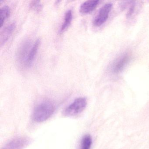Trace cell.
I'll list each match as a JSON object with an SVG mask.
<instances>
[{
  "label": "cell",
  "mask_w": 149,
  "mask_h": 149,
  "mask_svg": "<svg viewBox=\"0 0 149 149\" xmlns=\"http://www.w3.org/2000/svg\"><path fill=\"white\" fill-rule=\"evenodd\" d=\"M92 143L91 136L86 135L83 137L81 142L80 149H90Z\"/></svg>",
  "instance_id": "12"
},
{
  "label": "cell",
  "mask_w": 149,
  "mask_h": 149,
  "mask_svg": "<svg viewBox=\"0 0 149 149\" xmlns=\"http://www.w3.org/2000/svg\"><path fill=\"white\" fill-rule=\"evenodd\" d=\"M112 7L111 3H106L99 9L93 20V25L95 26H100L106 22Z\"/></svg>",
  "instance_id": "3"
},
{
  "label": "cell",
  "mask_w": 149,
  "mask_h": 149,
  "mask_svg": "<svg viewBox=\"0 0 149 149\" xmlns=\"http://www.w3.org/2000/svg\"><path fill=\"white\" fill-rule=\"evenodd\" d=\"M55 110L54 104L49 100L42 101L37 104L33 112V118L36 122L46 121L52 116Z\"/></svg>",
  "instance_id": "1"
},
{
  "label": "cell",
  "mask_w": 149,
  "mask_h": 149,
  "mask_svg": "<svg viewBox=\"0 0 149 149\" xmlns=\"http://www.w3.org/2000/svg\"><path fill=\"white\" fill-rule=\"evenodd\" d=\"M10 14V8L8 6L2 7L0 10V26H2Z\"/></svg>",
  "instance_id": "11"
},
{
  "label": "cell",
  "mask_w": 149,
  "mask_h": 149,
  "mask_svg": "<svg viewBox=\"0 0 149 149\" xmlns=\"http://www.w3.org/2000/svg\"><path fill=\"white\" fill-rule=\"evenodd\" d=\"M31 139L27 137H18L11 140L1 149H23L29 145Z\"/></svg>",
  "instance_id": "4"
},
{
  "label": "cell",
  "mask_w": 149,
  "mask_h": 149,
  "mask_svg": "<svg viewBox=\"0 0 149 149\" xmlns=\"http://www.w3.org/2000/svg\"><path fill=\"white\" fill-rule=\"evenodd\" d=\"M30 7L35 12L39 13L42 10V5L40 1H34L30 3Z\"/></svg>",
  "instance_id": "13"
},
{
  "label": "cell",
  "mask_w": 149,
  "mask_h": 149,
  "mask_svg": "<svg viewBox=\"0 0 149 149\" xmlns=\"http://www.w3.org/2000/svg\"><path fill=\"white\" fill-rule=\"evenodd\" d=\"M87 104V100L84 97L77 98L65 109L64 115L68 117L77 116L84 110Z\"/></svg>",
  "instance_id": "2"
},
{
  "label": "cell",
  "mask_w": 149,
  "mask_h": 149,
  "mask_svg": "<svg viewBox=\"0 0 149 149\" xmlns=\"http://www.w3.org/2000/svg\"><path fill=\"white\" fill-rule=\"evenodd\" d=\"M72 19H73L72 11V10L70 9L65 13L64 17V22L60 29V33H63L68 29V28L71 24Z\"/></svg>",
  "instance_id": "10"
},
{
  "label": "cell",
  "mask_w": 149,
  "mask_h": 149,
  "mask_svg": "<svg viewBox=\"0 0 149 149\" xmlns=\"http://www.w3.org/2000/svg\"><path fill=\"white\" fill-rule=\"evenodd\" d=\"M99 1L98 0H90L84 2L80 7V13L83 14L89 13L95 9Z\"/></svg>",
  "instance_id": "7"
},
{
  "label": "cell",
  "mask_w": 149,
  "mask_h": 149,
  "mask_svg": "<svg viewBox=\"0 0 149 149\" xmlns=\"http://www.w3.org/2000/svg\"><path fill=\"white\" fill-rule=\"evenodd\" d=\"M30 42L26 41L21 46L18 53V58L21 63L25 64L29 52L30 50Z\"/></svg>",
  "instance_id": "8"
},
{
  "label": "cell",
  "mask_w": 149,
  "mask_h": 149,
  "mask_svg": "<svg viewBox=\"0 0 149 149\" xmlns=\"http://www.w3.org/2000/svg\"><path fill=\"white\" fill-rule=\"evenodd\" d=\"M130 55L127 53L122 55L114 61L111 67V70L112 73L117 74L121 72L129 62Z\"/></svg>",
  "instance_id": "5"
},
{
  "label": "cell",
  "mask_w": 149,
  "mask_h": 149,
  "mask_svg": "<svg viewBox=\"0 0 149 149\" xmlns=\"http://www.w3.org/2000/svg\"><path fill=\"white\" fill-rule=\"evenodd\" d=\"M15 28V22H13L8 25L4 29L1 36V40H0L1 45H3L7 41Z\"/></svg>",
  "instance_id": "9"
},
{
  "label": "cell",
  "mask_w": 149,
  "mask_h": 149,
  "mask_svg": "<svg viewBox=\"0 0 149 149\" xmlns=\"http://www.w3.org/2000/svg\"><path fill=\"white\" fill-rule=\"evenodd\" d=\"M40 44V40L39 39H38L32 45V47H31L27 57L24 64L26 67H29L32 65L34 60L35 57L37 54Z\"/></svg>",
  "instance_id": "6"
}]
</instances>
